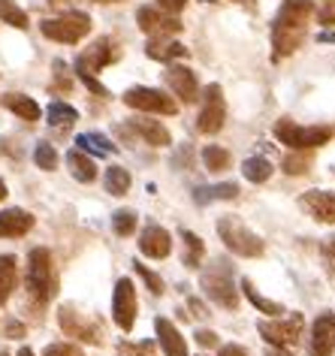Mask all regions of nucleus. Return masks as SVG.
<instances>
[{
    "mask_svg": "<svg viewBox=\"0 0 335 356\" xmlns=\"http://www.w3.org/2000/svg\"><path fill=\"white\" fill-rule=\"evenodd\" d=\"M130 127H133L139 136H142L148 145H154V148H166V145L172 142L170 130H166L161 121H152V118H133V121H130Z\"/></svg>",
    "mask_w": 335,
    "mask_h": 356,
    "instance_id": "obj_20",
    "label": "nucleus"
},
{
    "mask_svg": "<svg viewBox=\"0 0 335 356\" xmlns=\"http://www.w3.org/2000/svg\"><path fill=\"white\" fill-rule=\"evenodd\" d=\"M3 106L10 112L19 115V118H24V121H37L40 118V103L31 100V97H24V94H6Z\"/></svg>",
    "mask_w": 335,
    "mask_h": 356,
    "instance_id": "obj_27",
    "label": "nucleus"
},
{
    "mask_svg": "<svg viewBox=\"0 0 335 356\" xmlns=\"http://www.w3.org/2000/svg\"><path fill=\"white\" fill-rule=\"evenodd\" d=\"M67 166H70V172H73L76 181H85V184H91L94 178H97V166H94V160L85 154V151H70L67 154Z\"/></svg>",
    "mask_w": 335,
    "mask_h": 356,
    "instance_id": "obj_24",
    "label": "nucleus"
},
{
    "mask_svg": "<svg viewBox=\"0 0 335 356\" xmlns=\"http://www.w3.org/2000/svg\"><path fill=\"white\" fill-rule=\"evenodd\" d=\"M148 58L154 60H179V58H188V49L181 46V42H175L170 37H157V40H148Z\"/></svg>",
    "mask_w": 335,
    "mask_h": 356,
    "instance_id": "obj_21",
    "label": "nucleus"
},
{
    "mask_svg": "<svg viewBox=\"0 0 335 356\" xmlns=\"http://www.w3.org/2000/svg\"><path fill=\"white\" fill-rule=\"evenodd\" d=\"M60 329H64V335L70 338H79V341H88V344H100V326L94 323L88 314H79L76 308H60V317H58Z\"/></svg>",
    "mask_w": 335,
    "mask_h": 356,
    "instance_id": "obj_13",
    "label": "nucleus"
},
{
    "mask_svg": "<svg viewBox=\"0 0 335 356\" xmlns=\"http://www.w3.org/2000/svg\"><path fill=\"white\" fill-rule=\"evenodd\" d=\"M218 356H248V353H245V347H239V344H224Z\"/></svg>",
    "mask_w": 335,
    "mask_h": 356,
    "instance_id": "obj_45",
    "label": "nucleus"
},
{
    "mask_svg": "<svg viewBox=\"0 0 335 356\" xmlns=\"http://www.w3.org/2000/svg\"><path fill=\"white\" fill-rule=\"evenodd\" d=\"M320 254H323V266H326V272L335 278V236L332 238H326L323 248H320Z\"/></svg>",
    "mask_w": 335,
    "mask_h": 356,
    "instance_id": "obj_39",
    "label": "nucleus"
},
{
    "mask_svg": "<svg viewBox=\"0 0 335 356\" xmlns=\"http://www.w3.org/2000/svg\"><path fill=\"white\" fill-rule=\"evenodd\" d=\"M317 40H320V42H335V33H320Z\"/></svg>",
    "mask_w": 335,
    "mask_h": 356,
    "instance_id": "obj_47",
    "label": "nucleus"
},
{
    "mask_svg": "<svg viewBox=\"0 0 335 356\" xmlns=\"http://www.w3.org/2000/svg\"><path fill=\"white\" fill-rule=\"evenodd\" d=\"M97 3H121V0H97Z\"/></svg>",
    "mask_w": 335,
    "mask_h": 356,
    "instance_id": "obj_51",
    "label": "nucleus"
},
{
    "mask_svg": "<svg viewBox=\"0 0 335 356\" xmlns=\"http://www.w3.org/2000/svg\"><path fill=\"white\" fill-rule=\"evenodd\" d=\"M275 136L281 139V145H290L293 151L305 148H320L332 139V127H299L290 118H281L275 124Z\"/></svg>",
    "mask_w": 335,
    "mask_h": 356,
    "instance_id": "obj_5",
    "label": "nucleus"
},
{
    "mask_svg": "<svg viewBox=\"0 0 335 356\" xmlns=\"http://www.w3.org/2000/svg\"><path fill=\"white\" fill-rule=\"evenodd\" d=\"M40 31L46 33L49 40L73 46V42L88 37V31H91V15H85V13H64V15H58V19H46L40 24Z\"/></svg>",
    "mask_w": 335,
    "mask_h": 356,
    "instance_id": "obj_6",
    "label": "nucleus"
},
{
    "mask_svg": "<svg viewBox=\"0 0 335 356\" xmlns=\"http://www.w3.org/2000/svg\"><path fill=\"white\" fill-rule=\"evenodd\" d=\"M236 3H245L248 10H254V0H236Z\"/></svg>",
    "mask_w": 335,
    "mask_h": 356,
    "instance_id": "obj_50",
    "label": "nucleus"
},
{
    "mask_svg": "<svg viewBox=\"0 0 335 356\" xmlns=\"http://www.w3.org/2000/svg\"><path fill=\"white\" fill-rule=\"evenodd\" d=\"M136 311H139V302H136V287L130 278H121L115 284V293H112V320L118 323L121 332H130L136 323Z\"/></svg>",
    "mask_w": 335,
    "mask_h": 356,
    "instance_id": "obj_7",
    "label": "nucleus"
},
{
    "mask_svg": "<svg viewBox=\"0 0 335 356\" xmlns=\"http://www.w3.org/2000/svg\"><path fill=\"white\" fill-rule=\"evenodd\" d=\"M3 335H6V338H22V335H24V326L19 323V320H10V323H6V329H3Z\"/></svg>",
    "mask_w": 335,
    "mask_h": 356,
    "instance_id": "obj_43",
    "label": "nucleus"
},
{
    "mask_svg": "<svg viewBox=\"0 0 335 356\" xmlns=\"http://www.w3.org/2000/svg\"><path fill=\"white\" fill-rule=\"evenodd\" d=\"M124 103L136 112H152V115H175L179 106H175L172 97H166L157 88H130L124 94Z\"/></svg>",
    "mask_w": 335,
    "mask_h": 356,
    "instance_id": "obj_9",
    "label": "nucleus"
},
{
    "mask_svg": "<svg viewBox=\"0 0 335 356\" xmlns=\"http://www.w3.org/2000/svg\"><path fill=\"white\" fill-rule=\"evenodd\" d=\"M335 353V314H320L311 329V356Z\"/></svg>",
    "mask_w": 335,
    "mask_h": 356,
    "instance_id": "obj_15",
    "label": "nucleus"
},
{
    "mask_svg": "<svg viewBox=\"0 0 335 356\" xmlns=\"http://www.w3.org/2000/svg\"><path fill=\"white\" fill-rule=\"evenodd\" d=\"M139 251L145 257H152V260H163V257H170V251H172V236L157 224L145 227L142 236H139Z\"/></svg>",
    "mask_w": 335,
    "mask_h": 356,
    "instance_id": "obj_16",
    "label": "nucleus"
},
{
    "mask_svg": "<svg viewBox=\"0 0 335 356\" xmlns=\"http://www.w3.org/2000/svg\"><path fill=\"white\" fill-rule=\"evenodd\" d=\"M46 356H76V350L70 344H49L46 347Z\"/></svg>",
    "mask_w": 335,
    "mask_h": 356,
    "instance_id": "obj_42",
    "label": "nucleus"
},
{
    "mask_svg": "<svg viewBox=\"0 0 335 356\" xmlns=\"http://www.w3.org/2000/svg\"><path fill=\"white\" fill-rule=\"evenodd\" d=\"M136 24L152 40H157V37H172V33L181 31L179 15L166 13V10H161V6H139V10H136Z\"/></svg>",
    "mask_w": 335,
    "mask_h": 356,
    "instance_id": "obj_11",
    "label": "nucleus"
},
{
    "mask_svg": "<svg viewBox=\"0 0 335 356\" xmlns=\"http://www.w3.org/2000/svg\"><path fill=\"white\" fill-rule=\"evenodd\" d=\"M202 163H206L209 172H224L230 166V151L224 145H206L202 148Z\"/></svg>",
    "mask_w": 335,
    "mask_h": 356,
    "instance_id": "obj_31",
    "label": "nucleus"
},
{
    "mask_svg": "<svg viewBox=\"0 0 335 356\" xmlns=\"http://www.w3.org/2000/svg\"><path fill=\"white\" fill-rule=\"evenodd\" d=\"M76 145H79V151H91V154H115V145H112L106 136H100V133H79L76 136Z\"/></svg>",
    "mask_w": 335,
    "mask_h": 356,
    "instance_id": "obj_28",
    "label": "nucleus"
},
{
    "mask_svg": "<svg viewBox=\"0 0 335 356\" xmlns=\"http://www.w3.org/2000/svg\"><path fill=\"white\" fill-rule=\"evenodd\" d=\"M181 242H184L181 263L188 266V269H199L202 257H206V245H202V238L197 233H190V229H181Z\"/></svg>",
    "mask_w": 335,
    "mask_h": 356,
    "instance_id": "obj_25",
    "label": "nucleus"
},
{
    "mask_svg": "<svg viewBox=\"0 0 335 356\" xmlns=\"http://www.w3.org/2000/svg\"><path fill=\"white\" fill-rule=\"evenodd\" d=\"M58 290V278H55V263H51L49 248H33L28 254V293L33 302L46 305Z\"/></svg>",
    "mask_w": 335,
    "mask_h": 356,
    "instance_id": "obj_2",
    "label": "nucleus"
},
{
    "mask_svg": "<svg viewBox=\"0 0 335 356\" xmlns=\"http://www.w3.org/2000/svg\"><path fill=\"white\" fill-rule=\"evenodd\" d=\"M33 229V215L24 209H6L0 211V238H19Z\"/></svg>",
    "mask_w": 335,
    "mask_h": 356,
    "instance_id": "obj_18",
    "label": "nucleus"
},
{
    "mask_svg": "<svg viewBox=\"0 0 335 356\" xmlns=\"http://www.w3.org/2000/svg\"><path fill=\"white\" fill-rule=\"evenodd\" d=\"M0 356H10V353H6V350H3V347H0Z\"/></svg>",
    "mask_w": 335,
    "mask_h": 356,
    "instance_id": "obj_53",
    "label": "nucleus"
},
{
    "mask_svg": "<svg viewBox=\"0 0 335 356\" xmlns=\"http://www.w3.org/2000/svg\"><path fill=\"white\" fill-rule=\"evenodd\" d=\"M166 85H170V91L184 103H193L197 94H199V82L188 67H170L166 70Z\"/></svg>",
    "mask_w": 335,
    "mask_h": 356,
    "instance_id": "obj_17",
    "label": "nucleus"
},
{
    "mask_svg": "<svg viewBox=\"0 0 335 356\" xmlns=\"http://www.w3.org/2000/svg\"><path fill=\"white\" fill-rule=\"evenodd\" d=\"M193 338H197L199 347H215V344H218V335L211 332V329H199V332L193 335Z\"/></svg>",
    "mask_w": 335,
    "mask_h": 356,
    "instance_id": "obj_41",
    "label": "nucleus"
},
{
    "mask_svg": "<svg viewBox=\"0 0 335 356\" xmlns=\"http://www.w3.org/2000/svg\"><path fill=\"white\" fill-rule=\"evenodd\" d=\"M154 329H157V341H161L166 356H188V341H184L181 332L172 326V320L157 317L154 320Z\"/></svg>",
    "mask_w": 335,
    "mask_h": 356,
    "instance_id": "obj_19",
    "label": "nucleus"
},
{
    "mask_svg": "<svg viewBox=\"0 0 335 356\" xmlns=\"http://www.w3.org/2000/svg\"><path fill=\"white\" fill-rule=\"evenodd\" d=\"M46 118H49V124H51V127H73V124L79 121V112L73 109V106H67V103L55 100V103L49 106Z\"/></svg>",
    "mask_w": 335,
    "mask_h": 356,
    "instance_id": "obj_29",
    "label": "nucleus"
},
{
    "mask_svg": "<svg viewBox=\"0 0 335 356\" xmlns=\"http://www.w3.org/2000/svg\"><path fill=\"white\" fill-rule=\"evenodd\" d=\"M218 236H220V242H224L236 257H260L263 254V238L257 233H251L248 227L242 224L239 218H220L218 220Z\"/></svg>",
    "mask_w": 335,
    "mask_h": 356,
    "instance_id": "obj_4",
    "label": "nucleus"
},
{
    "mask_svg": "<svg viewBox=\"0 0 335 356\" xmlns=\"http://www.w3.org/2000/svg\"><path fill=\"white\" fill-rule=\"evenodd\" d=\"M299 206H302L314 220H320V224H335V193L308 191L299 197Z\"/></svg>",
    "mask_w": 335,
    "mask_h": 356,
    "instance_id": "obj_14",
    "label": "nucleus"
},
{
    "mask_svg": "<svg viewBox=\"0 0 335 356\" xmlns=\"http://www.w3.org/2000/svg\"><path fill=\"white\" fill-rule=\"evenodd\" d=\"M224 121H227V103H224V94H220V85H209L206 106H202V112H199L197 130L206 133V136H215V133L224 127Z\"/></svg>",
    "mask_w": 335,
    "mask_h": 356,
    "instance_id": "obj_12",
    "label": "nucleus"
},
{
    "mask_svg": "<svg viewBox=\"0 0 335 356\" xmlns=\"http://www.w3.org/2000/svg\"><path fill=\"white\" fill-rule=\"evenodd\" d=\"M236 197H239V188H236L233 181L211 184V188H197V191H193V200H197L199 206H206V202H218V200H236Z\"/></svg>",
    "mask_w": 335,
    "mask_h": 356,
    "instance_id": "obj_26",
    "label": "nucleus"
},
{
    "mask_svg": "<svg viewBox=\"0 0 335 356\" xmlns=\"http://www.w3.org/2000/svg\"><path fill=\"white\" fill-rule=\"evenodd\" d=\"M115 58H118L115 42H112L109 37H100L97 42H91V46H88V51H82V55H79V60H76V73H79V79L97 76L103 67H109Z\"/></svg>",
    "mask_w": 335,
    "mask_h": 356,
    "instance_id": "obj_10",
    "label": "nucleus"
},
{
    "mask_svg": "<svg viewBox=\"0 0 335 356\" xmlns=\"http://www.w3.org/2000/svg\"><path fill=\"white\" fill-rule=\"evenodd\" d=\"M269 356H287V353H281V350H272Z\"/></svg>",
    "mask_w": 335,
    "mask_h": 356,
    "instance_id": "obj_52",
    "label": "nucleus"
},
{
    "mask_svg": "<svg viewBox=\"0 0 335 356\" xmlns=\"http://www.w3.org/2000/svg\"><path fill=\"white\" fill-rule=\"evenodd\" d=\"M239 287H242V293L248 296V302L260 311V314H269V317H281V314H284V305H281V302L266 299L263 293H257V287H254V281H251V278H242Z\"/></svg>",
    "mask_w": 335,
    "mask_h": 356,
    "instance_id": "obj_23",
    "label": "nucleus"
},
{
    "mask_svg": "<svg viewBox=\"0 0 335 356\" xmlns=\"http://www.w3.org/2000/svg\"><path fill=\"white\" fill-rule=\"evenodd\" d=\"M199 284H202V293L215 302V305L227 308V311H236L239 308V290H236V281L230 269L224 263H211L206 272L199 275Z\"/></svg>",
    "mask_w": 335,
    "mask_h": 356,
    "instance_id": "obj_3",
    "label": "nucleus"
},
{
    "mask_svg": "<svg viewBox=\"0 0 335 356\" xmlns=\"http://www.w3.org/2000/svg\"><path fill=\"white\" fill-rule=\"evenodd\" d=\"M15 281H19V260L13 254H0V305L10 302Z\"/></svg>",
    "mask_w": 335,
    "mask_h": 356,
    "instance_id": "obj_22",
    "label": "nucleus"
},
{
    "mask_svg": "<svg viewBox=\"0 0 335 356\" xmlns=\"http://www.w3.org/2000/svg\"><path fill=\"white\" fill-rule=\"evenodd\" d=\"M157 3H161V10H166V13H179V10H184V3H188V0H157Z\"/></svg>",
    "mask_w": 335,
    "mask_h": 356,
    "instance_id": "obj_44",
    "label": "nucleus"
},
{
    "mask_svg": "<svg viewBox=\"0 0 335 356\" xmlns=\"http://www.w3.org/2000/svg\"><path fill=\"white\" fill-rule=\"evenodd\" d=\"M19 356H33V350H31V347H22V350H19Z\"/></svg>",
    "mask_w": 335,
    "mask_h": 356,
    "instance_id": "obj_49",
    "label": "nucleus"
},
{
    "mask_svg": "<svg viewBox=\"0 0 335 356\" xmlns=\"http://www.w3.org/2000/svg\"><path fill=\"white\" fill-rule=\"evenodd\" d=\"M190 311H193V317H209L206 308H202V302H197V299H190Z\"/></svg>",
    "mask_w": 335,
    "mask_h": 356,
    "instance_id": "obj_46",
    "label": "nucleus"
},
{
    "mask_svg": "<svg viewBox=\"0 0 335 356\" xmlns=\"http://www.w3.org/2000/svg\"><path fill=\"white\" fill-rule=\"evenodd\" d=\"M305 320L302 314H290L287 320H263L260 323V335L275 347H296L302 338Z\"/></svg>",
    "mask_w": 335,
    "mask_h": 356,
    "instance_id": "obj_8",
    "label": "nucleus"
},
{
    "mask_svg": "<svg viewBox=\"0 0 335 356\" xmlns=\"http://www.w3.org/2000/svg\"><path fill=\"white\" fill-rule=\"evenodd\" d=\"M33 163L40 169H46V172H51V169H58V151L51 148L49 142H40V145L33 148Z\"/></svg>",
    "mask_w": 335,
    "mask_h": 356,
    "instance_id": "obj_34",
    "label": "nucleus"
},
{
    "mask_svg": "<svg viewBox=\"0 0 335 356\" xmlns=\"http://www.w3.org/2000/svg\"><path fill=\"white\" fill-rule=\"evenodd\" d=\"M242 172H245L248 181L263 184V181H269V175H272V163L266 157H248L245 160V166H242Z\"/></svg>",
    "mask_w": 335,
    "mask_h": 356,
    "instance_id": "obj_32",
    "label": "nucleus"
},
{
    "mask_svg": "<svg viewBox=\"0 0 335 356\" xmlns=\"http://www.w3.org/2000/svg\"><path fill=\"white\" fill-rule=\"evenodd\" d=\"M0 19L6 24H13V28H19V31L28 28V13L19 10L13 0H0Z\"/></svg>",
    "mask_w": 335,
    "mask_h": 356,
    "instance_id": "obj_33",
    "label": "nucleus"
},
{
    "mask_svg": "<svg viewBox=\"0 0 335 356\" xmlns=\"http://www.w3.org/2000/svg\"><path fill=\"white\" fill-rule=\"evenodd\" d=\"M317 22L326 24V28H329V24H335V0H323L320 10H317Z\"/></svg>",
    "mask_w": 335,
    "mask_h": 356,
    "instance_id": "obj_40",
    "label": "nucleus"
},
{
    "mask_svg": "<svg viewBox=\"0 0 335 356\" xmlns=\"http://www.w3.org/2000/svg\"><path fill=\"white\" fill-rule=\"evenodd\" d=\"M281 166H284L287 175H299V172L308 169V157L305 154H287L284 160H281Z\"/></svg>",
    "mask_w": 335,
    "mask_h": 356,
    "instance_id": "obj_37",
    "label": "nucleus"
},
{
    "mask_svg": "<svg viewBox=\"0 0 335 356\" xmlns=\"http://www.w3.org/2000/svg\"><path fill=\"white\" fill-rule=\"evenodd\" d=\"M133 269H136V275H142V281L148 284V290H152V293H163V281H161V278H157V275H154V272H148V269H145V266H142V263H136V266H133Z\"/></svg>",
    "mask_w": 335,
    "mask_h": 356,
    "instance_id": "obj_38",
    "label": "nucleus"
},
{
    "mask_svg": "<svg viewBox=\"0 0 335 356\" xmlns=\"http://www.w3.org/2000/svg\"><path fill=\"white\" fill-rule=\"evenodd\" d=\"M118 356H157L154 341H121Z\"/></svg>",
    "mask_w": 335,
    "mask_h": 356,
    "instance_id": "obj_36",
    "label": "nucleus"
},
{
    "mask_svg": "<svg viewBox=\"0 0 335 356\" xmlns=\"http://www.w3.org/2000/svg\"><path fill=\"white\" fill-rule=\"evenodd\" d=\"M3 200H6V184L0 181V202H3Z\"/></svg>",
    "mask_w": 335,
    "mask_h": 356,
    "instance_id": "obj_48",
    "label": "nucleus"
},
{
    "mask_svg": "<svg viewBox=\"0 0 335 356\" xmlns=\"http://www.w3.org/2000/svg\"><path fill=\"white\" fill-rule=\"evenodd\" d=\"M106 191L112 193V197H124L130 191V172L124 166H109L106 169Z\"/></svg>",
    "mask_w": 335,
    "mask_h": 356,
    "instance_id": "obj_30",
    "label": "nucleus"
},
{
    "mask_svg": "<svg viewBox=\"0 0 335 356\" xmlns=\"http://www.w3.org/2000/svg\"><path fill=\"white\" fill-rule=\"evenodd\" d=\"M112 229H115L118 236H130L136 229V211L130 209H118L115 215H112Z\"/></svg>",
    "mask_w": 335,
    "mask_h": 356,
    "instance_id": "obj_35",
    "label": "nucleus"
},
{
    "mask_svg": "<svg viewBox=\"0 0 335 356\" xmlns=\"http://www.w3.org/2000/svg\"><path fill=\"white\" fill-rule=\"evenodd\" d=\"M314 13L311 0H284L281 10L275 15V24H272V60H281L302 46L305 40V28L308 19Z\"/></svg>",
    "mask_w": 335,
    "mask_h": 356,
    "instance_id": "obj_1",
    "label": "nucleus"
}]
</instances>
